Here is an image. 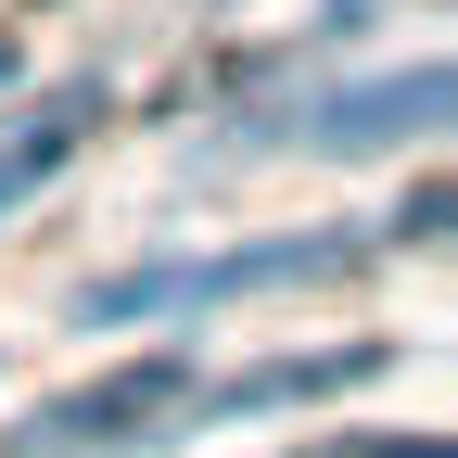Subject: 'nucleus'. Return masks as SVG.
<instances>
[{"label": "nucleus", "mask_w": 458, "mask_h": 458, "mask_svg": "<svg viewBox=\"0 0 458 458\" xmlns=\"http://www.w3.org/2000/svg\"><path fill=\"white\" fill-rule=\"evenodd\" d=\"M369 242L357 229H267V242H216V255H140L77 293V331H140V318H229L255 293H306V280H344Z\"/></svg>", "instance_id": "nucleus-1"}, {"label": "nucleus", "mask_w": 458, "mask_h": 458, "mask_svg": "<svg viewBox=\"0 0 458 458\" xmlns=\"http://www.w3.org/2000/svg\"><path fill=\"white\" fill-rule=\"evenodd\" d=\"M191 357H128V369H102V382H77V394H51L38 420H13L0 433V458H128V445H165L191 420Z\"/></svg>", "instance_id": "nucleus-2"}, {"label": "nucleus", "mask_w": 458, "mask_h": 458, "mask_svg": "<svg viewBox=\"0 0 458 458\" xmlns=\"http://www.w3.org/2000/svg\"><path fill=\"white\" fill-rule=\"evenodd\" d=\"M445 128V64L420 51L408 77H357V89H318V102H293L280 128H255V140H306L318 165H344V153H408V140H433Z\"/></svg>", "instance_id": "nucleus-3"}, {"label": "nucleus", "mask_w": 458, "mask_h": 458, "mask_svg": "<svg viewBox=\"0 0 458 458\" xmlns=\"http://www.w3.org/2000/svg\"><path fill=\"white\" fill-rule=\"evenodd\" d=\"M382 369H394V344H293V357H255V369H216V382H191V420L331 408V394H369Z\"/></svg>", "instance_id": "nucleus-4"}, {"label": "nucleus", "mask_w": 458, "mask_h": 458, "mask_svg": "<svg viewBox=\"0 0 458 458\" xmlns=\"http://www.w3.org/2000/svg\"><path fill=\"white\" fill-rule=\"evenodd\" d=\"M102 114H114V89H102V77H64V89H51L26 128L0 140V216H13V204H38L51 179H64V165H77V140L102 128Z\"/></svg>", "instance_id": "nucleus-5"}, {"label": "nucleus", "mask_w": 458, "mask_h": 458, "mask_svg": "<svg viewBox=\"0 0 458 458\" xmlns=\"http://www.w3.org/2000/svg\"><path fill=\"white\" fill-rule=\"evenodd\" d=\"M382 242H394V255H433V242H445V179H420L408 204H394V229H382Z\"/></svg>", "instance_id": "nucleus-6"}, {"label": "nucleus", "mask_w": 458, "mask_h": 458, "mask_svg": "<svg viewBox=\"0 0 458 458\" xmlns=\"http://www.w3.org/2000/svg\"><path fill=\"white\" fill-rule=\"evenodd\" d=\"M331 458H445V433H382V445H331Z\"/></svg>", "instance_id": "nucleus-7"}]
</instances>
